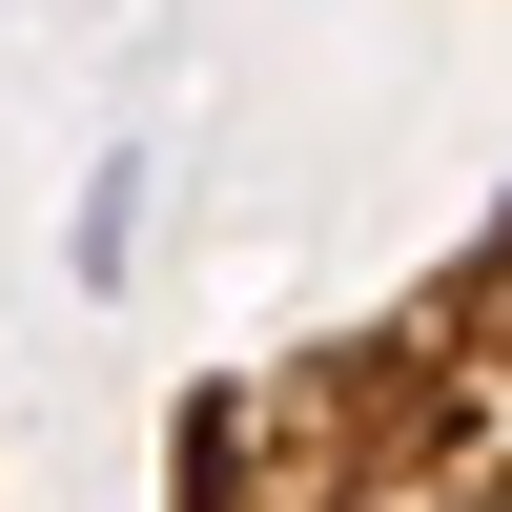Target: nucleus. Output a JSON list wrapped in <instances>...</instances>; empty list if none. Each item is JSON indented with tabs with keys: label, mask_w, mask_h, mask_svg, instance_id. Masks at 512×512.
<instances>
[{
	"label": "nucleus",
	"mask_w": 512,
	"mask_h": 512,
	"mask_svg": "<svg viewBox=\"0 0 512 512\" xmlns=\"http://www.w3.org/2000/svg\"><path fill=\"white\" fill-rule=\"evenodd\" d=\"M164 512H512V205L349 328L205 369Z\"/></svg>",
	"instance_id": "f257e3e1"
}]
</instances>
